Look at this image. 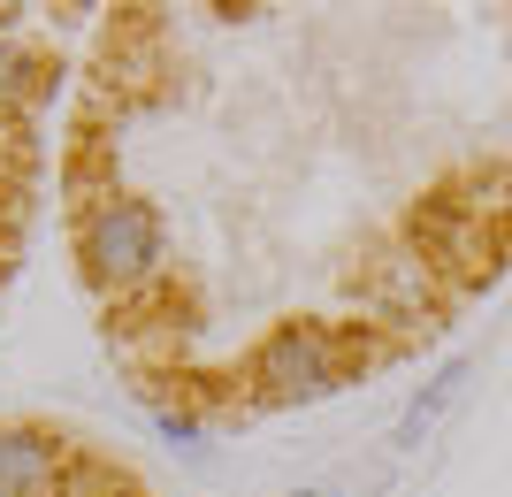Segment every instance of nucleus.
<instances>
[{"mask_svg": "<svg viewBox=\"0 0 512 497\" xmlns=\"http://www.w3.org/2000/svg\"><path fill=\"white\" fill-rule=\"evenodd\" d=\"M428 276H436V268H428L421 253H390V260H375V268H367L360 306H367V314H383V322H421Z\"/></svg>", "mask_w": 512, "mask_h": 497, "instance_id": "20e7f679", "label": "nucleus"}, {"mask_svg": "<svg viewBox=\"0 0 512 497\" xmlns=\"http://www.w3.org/2000/svg\"><path fill=\"white\" fill-rule=\"evenodd\" d=\"M39 92H46V62H23L16 39L0 31V108L8 100H39Z\"/></svg>", "mask_w": 512, "mask_h": 497, "instance_id": "423d86ee", "label": "nucleus"}, {"mask_svg": "<svg viewBox=\"0 0 512 497\" xmlns=\"http://www.w3.org/2000/svg\"><path fill=\"white\" fill-rule=\"evenodd\" d=\"M69 475V452L39 429H0V497H54Z\"/></svg>", "mask_w": 512, "mask_h": 497, "instance_id": "7ed1b4c3", "label": "nucleus"}, {"mask_svg": "<svg viewBox=\"0 0 512 497\" xmlns=\"http://www.w3.org/2000/svg\"><path fill=\"white\" fill-rule=\"evenodd\" d=\"M161 215H153L146 199L130 192H92L77 207V260H85V276L100 283L107 299H130V291H146L161 276Z\"/></svg>", "mask_w": 512, "mask_h": 497, "instance_id": "f257e3e1", "label": "nucleus"}, {"mask_svg": "<svg viewBox=\"0 0 512 497\" xmlns=\"http://www.w3.org/2000/svg\"><path fill=\"white\" fill-rule=\"evenodd\" d=\"M299 497H321V490H299Z\"/></svg>", "mask_w": 512, "mask_h": 497, "instance_id": "6e6552de", "label": "nucleus"}, {"mask_svg": "<svg viewBox=\"0 0 512 497\" xmlns=\"http://www.w3.org/2000/svg\"><path fill=\"white\" fill-rule=\"evenodd\" d=\"M360 352L344 345L329 322H276L245 360V398L253 406H314L352 375Z\"/></svg>", "mask_w": 512, "mask_h": 497, "instance_id": "f03ea898", "label": "nucleus"}, {"mask_svg": "<svg viewBox=\"0 0 512 497\" xmlns=\"http://www.w3.org/2000/svg\"><path fill=\"white\" fill-rule=\"evenodd\" d=\"M459 383H467V368L451 360V368L436 375V383H428V398H413V406H406V421H398V444H421V436H428V421H436V413H444L451 398H459Z\"/></svg>", "mask_w": 512, "mask_h": 497, "instance_id": "39448f33", "label": "nucleus"}, {"mask_svg": "<svg viewBox=\"0 0 512 497\" xmlns=\"http://www.w3.org/2000/svg\"><path fill=\"white\" fill-rule=\"evenodd\" d=\"M153 421H161V436H169V444H199V413H176V406H153Z\"/></svg>", "mask_w": 512, "mask_h": 497, "instance_id": "0eeeda50", "label": "nucleus"}]
</instances>
